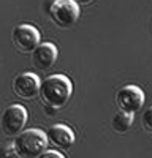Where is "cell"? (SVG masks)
I'll return each instance as SVG.
<instances>
[{
	"instance_id": "obj_5",
	"label": "cell",
	"mask_w": 152,
	"mask_h": 158,
	"mask_svg": "<svg viewBox=\"0 0 152 158\" xmlns=\"http://www.w3.org/2000/svg\"><path fill=\"white\" fill-rule=\"evenodd\" d=\"M41 35L38 32L36 27L30 24H21L16 25L11 32V41L15 44V48L22 52V54H29L32 52L38 44H40Z\"/></svg>"
},
{
	"instance_id": "obj_11",
	"label": "cell",
	"mask_w": 152,
	"mask_h": 158,
	"mask_svg": "<svg viewBox=\"0 0 152 158\" xmlns=\"http://www.w3.org/2000/svg\"><path fill=\"white\" fill-rule=\"evenodd\" d=\"M141 123H143V128L147 131V133L152 135V106L147 108V109L143 112V120H141Z\"/></svg>"
},
{
	"instance_id": "obj_12",
	"label": "cell",
	"mask_w": 152,
	"mask_h": 158,
	"mask_svg": "<svg viewBox=\"0 0 152 158\" xmlns=\"http://www.w3.org/2000/svg\"><path fill=\"white\" fill-rule=\"evenodd\" d=\"M8 156H18L16 152H15V147H13V144H8V146L0 147V158H8Z\"/></svg>"
},
{
	"instance_id": "obj_7",
	"label": "cell",
	"mask_w": 152,
	"mask_h": 158,
	"mask_svg": "<svg viewBox=\"0 0 152 158\" xmlns=\"http://www.w3.org/2000/svg\"><path fill=\"white\" fill-rule=\"evenodd\" d=\"M40 77L35 73H21L13 79V92L22 100H32L40 92Z\"/></svg>"
},
{
	"instance_id": "obj_14",
	"label": "cell",
	"mask_w": 152,
	"mask_h": 158,
	"mask_svg": "<svg viewBox=\"0 0 152 158\" xmlns=\"http://www.w3.org/2000/svg\"><path fill=\"white\" fill-rule=\"evenodd\" d=\"M74 2L78 5H89V3H92L94 0H74Z\"/></svg>"
},
{
	"instance_id": "obj_9",
	"label": "cell",
	"mask_w": 152,
	"mask_h": 158,
	"mask_svg": "<svg viewBox=\"0 0 152 158\" xmlns=\"http://www.w3.org/2000/svg\"><path fill=\"white\" fill-rule=\"evenodd\" d=\"M46 138H48V142H51L54 147H60V149H70L74 142L73 130L62 123L51 127L46 131Z\"/></svg>"
},
{
	"instance_id": "obj_4",
	"label": "cell",
	"mask_w": 152,
	"mask_h": 158,
	"mask_svg": "<svg viewBox=\"0 0 152 158\" xmlns=\"http://www.w3.org/2000/svg\"><path fill=\"white\" fill-rule=\"evenodd\" d=\"M27 118H29L27 109H25L22 104H11V106H8L2 114L0 128H2V131L6 136H16L25 127Z\"/></svg>"
},
{
	"instance_id": "obj_6",
	"label": "cell",
	"mask_w": 152,
	"mask_h": 158,
	"mask_svg": "<svg viewBox=\"0 0 152 158\" xmlns=\"http://www.w3.org/2000/svg\"><path fill=\"white\" fill-rule=\"evenodd\" d=\"M117 108L125 112H138L144 104V92L138 85H125L117 90L116 95Z\"/></svg>"
},
{
	"instance_id": "obj_2",
	"label": "cell",
	"mask_w": 152,
	"mask_h": 158,
	"mask_svg": "<svg viewBox=\"0 0 152 158\" xmlns=\"http://www.w3.org/2000/svg\"><path fill=\"white\" fill-rule=\"evenodd\" d=\"M13 147L21 158H38L48 149L46 133L38 128H30L21 131L13 141Z\"/></svg>"
},
{
	"instance_id": "obj_8",
	"label": "cell",
	"mask_w": 152,
	"mask_h": 158,
	"mask_svg": "<svg viewBox=\"0 0 152 158\" xmlns=\"http://www.w3.org/2000/svg\"><path fill=\"white\" fill-rule=\"evenodd\" d=\"M59 51L53 43H40L32 51V63L36 70L48 71L54 67Z\"/></svg>"
},
{
	"instance_id": "obj_13",
	"label": "cell",
	"mask_w": 152,
	"mask_h": 158,
	"mask_svg": "<svg viewBox=\"0 0 152 158\" xmlns=\"http://www.w3.org/2000/svg\"><path fill=\"white\" fill-rule=\"evenodd\" d=\"M41 158H63V153H60V152H57V150H44L41 155H40Z\"/></svg>"
},
{
	"instance_id": "obj_1",
	"label": "cell",
	"mask_w": 152,
	"mask_h": 158,
	"mask_svg": "<svg viewBox=\"0 0 152 158\" xmlns=\"http://www.w3.org/2000/svg\"><path fill=\"white\" fill-rule=\"evenodd\" d=\"M71 92H73L71 81L65 74H53L40 84L38 97L41 98L44 106L59 111L63 106H67V103L71 98Z\"/></svg>"
},
{
	"instance_id": "obj_3",
	"label": "cell",
	"mask_w": 152,
	"mask_h": 158,
	"mask_svg": "<svg viewBox=\"0 0 152 158\" xmlns=\"http://www.w3.org/2000/svg\"><path fill=\"white\" fill-rule=\"evenodd\" d=\"M79 13V5L74 0H54L49 6L51 19L62 29H68L78 22Z\"/></svg>"
},
{
	"instance_id": "obj_10",
	"label": "cell",
	"mask_w": 152,
	"mask_h": 158,
	"mask_svg": "<svg viewBox=\"0 0 152 158\" xmlns=\"http://www.w3.org/2000/svg\"><path fill=\"white\" fill-rule=\"evenodd\" d=\"M135 114L132 112H125V111H117L116 114L112 115V120H111V127L112 130L119 135H125L127 131L130 130V127L133 125V120H135Z\"/></svg>"
}]
</instances>
